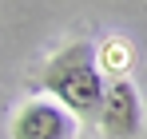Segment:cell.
<instances>
[{"label": "cell", "instance_id": "obj_2", "mask_svg": "<svg viewBox=\"0 0 147 139\" xmlns=\"http://www.w3.org/2000/svg\"><path fill=\"white\" fill-rule=\"evenodd\" d=\"M76 115L52 99H32L12 119V139H76Z\"/></svg>", "mask_w": 147, "mask_h": 139}, {"label": "cell", "instance_id": "obj_1", "mask_svg": "<svg viewBox=\"0 0 147 139\" xmlns=\"http://www.w3.org/2000/svg\"><path fill=\"white\" fill-rule=\"evenodd\" d=\"M44 88L76 119H99L107 92H103V76H99L92 44L88 40H76L64 52H56L48 60V68H44Z\"/></svg>", "mask_w": 147, "mask_h": 139}, {"label": "cell", "instance_id": "obj_3", "mask_svg": "<svg viewBox=\"0 0 147 139\" xmlns=\"http://www.w3.org/2000/svg\"><path fill=\"white\" fill-rule=\"evenodd\" d=\"M99 123H103V135H111V139H135L139 135V99H135V88L127 80H115L107 88Z\"/></svg>", "mask_w": 147, "mask_h": 139}]
</instances>
